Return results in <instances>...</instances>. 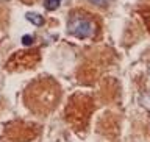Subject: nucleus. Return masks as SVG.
Returning <instances> with one entry per match:
<instances>
[{
    "label": "nucleus",
    "mask_w": 150,
    "mask_h": 142,
    "mask_svg": "<svg viewBox=\"0 0 150 142\" xmlns=\"http://www.w3.org/2000/svg\"><path fill=\"white\" fill-rule=\"evenodd\" d=\"M67 31L75 37H80V39H86V37H91L96 31V25L89 17H81L78 14H74L69 19L67 23Z\"/></svg>",
    "instance_id": "nucleus-1"
},
{
    "label": "nucleus",
    "mask_w": 150,
    "mask_h": 142,
    "mask_svg": "<svg viewBox=\"0 0 150 142\" xmlns=\"http://www.w3.org/2000/svg\"><path fill=\"white\" fill-rule=\"evenodd\" d=\"M25 17H27V20H28V22H31L33 25H36V27H41V25H44V17H42L41 14L27 13V14H25Z\"/></svg>",
    "instance_id": "nucleus-2"
},
{
    "label": "nucleus",
    "mask_w": 150,
    "mask_h": 142,
    "mask_svg": "<svg viewBox=\"0 0 150 142\" xmlns=\"http://www.w3.org/2000/svg\"><path fill=\"white\" fill-rule=\"evenodd\" d=\"M59 3H61V0H44V6L49 11H55L59 6Z\"/></svg>",
    "instance_id": "nucleus-3"
},
{
    "label": "nucleus",
    "mask_w": 150,
    "mask_h": 142,
    "mask_svg": "<svg viewBox=\"0 0 150 142\" xmlns=\"http://www.w3.org/2000/svg\"><path fill=\"white\" fill-rule=\"evenodd\" d=\"M89 2L94 3V5H97V6H106L111 0H89Z\"/></svg>",
    "instance_id": "nucleus-4"
},
{
    "label": "nucleus",
    "mask_w": 150,
    "mask_h": 142,
    "mask_svg": "<svg viewBox=\"0 0 150 142\" xmlns=\"http://www.w3.org/2000/svg\"><path fill=\"white\" fill-rule=\"evenodd\" d=\"M22 44H23V45H31V44H33V37H31L30 35L23 36V37H22Z\"/></svg>",
    "instance_id": "nucleus-5"
}]
</instances>
